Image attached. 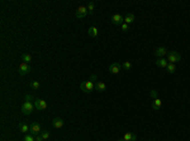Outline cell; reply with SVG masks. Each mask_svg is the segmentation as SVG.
<instances>
[{"label":"cell","instance_id":"6da1fadb","mask_svg":"<svg viewBox=\"0 0 190 141\" xmlns=\"http://www.w3.org/2000/svg\"><path fill=\"white\" fill-rule=\"evenodd\" d=\"M98 79V77H96L95 74H93L91 77H90L89 81H85V82H81L80 83V90L83 91L84 93H90L95 88V83L94 81H96Z\"/></svg>","mask_w":190,"mask_h":141},{"label":"cell","instance_id":"7a4b0ae2","mask_svg":"<svg viewBox=\"0 0 190 141\" xmlns=\"http://www.w3.org/2000/svg\"><path fill=\"white\" fill-rule=\"evenodd\" d=\"M181 61V54L177 51H171L167 53V62L169 63H177Z\"/></svg>","mask_w":190,"mask_h":141},{"label":"cell","instance_id":"3957f363","mask_svg":"<svg viewBox=\"0 0 190 141\" xmlns=\"http://www.w3.org/2000/svg\"><path fill=\"white\" fill-rule=\"evenodd\" d=\"M34 103L31 101H24V103L22 105V112L23 115H25V116H28V115H31L32 112H33L34 110Z\"/></svg>","mask_w":190,"mask_h":141},{"label":"cell","instance_id":"277c9868","mask_svg":"<svg viewBox=\"0 0 190 141\" xmlns=\"http://www.w3.org/2000/svg\"><path fill=\"white\" fill-rule=\"evenodd\" d=\"M33 103H34V107H36L38 111H45L46 108H47V102L42 98H34Z\"/></svg>","mask_w":190,"mask_h":141},{"label":"cell","instance_id":"5b68a950","mask_svg":"<svg viewBox=\"0 0 190 141\" xmlns=\"http://www.w3.org/2000/svg\"><path fill=\"white\" fill-rule=\"evenodd\" d=\"M87 9L85 5H80L77 9H76V13H75V16L77 18V19H83V18H85L87 15Z\"/></svg>","mask_w":190,"mask_h":141},{"label":"cell","instance_id":"8992f818","mask_svg":"<svg viewBox=\"0 0 190 141\" xmlns=\"http://www.w3.org/2000/svg\"><path fill=\"white\" fill-rule=\"evenodd\" d=\"M29 127H31V130H29V134L34 135V136H37V135H41L42 134V127H41V125H38L37 122H33L29 125Z\"/></svg>","mask_w":190,"mask_h":141},{"label":"cell","instance_id":"52a82bcc","mask_svg":"<svg viewBox=\"0 0 190 141\" xmlns=\"http://www.w3.org/2000/svg\"><path fill=\"white\" fill-rule=\"evenodd\" d=\"M31 70H32V68H31V66H29L28 63H24V62H22V63L19 64L18 72H19V74H20V76L27 74V73H29Z\"/></svg>","mask_w":190,"mask_h":141},{"label":"cell","instance_id":"ba28073f","mask_svg":"<svg viewBox=\"0 0 190 141\" xmlns=\"http://www.w3.org/2000/svg\"><path fill=\"white\" fill-rule=\"evenodd\" d=\"M122 69V64L118 63V62H113V63L109 64V72L112 74H118Z\"/></svg>","mask_w":190,"mask_h":141},{"label":"cell","instance_id":"9c48e42d","mask_svg":"<svg viewBox=\"0 0 190 141\" xmlns=\"http://www.w3.org/2000/svg\"><path fill=\"white\" fill-rule=\"evenodd\" d=\"M112 23L115 25H122L124 23V18L121 15V14H114L112 16Z\"/></svg>","mask_w":190,"mask_h":141},{"label":"cell","instance_id":"30bf717a","mask_svg":"<svg viewBox=\"0 0 190 141\" xmlns=\"http://www.w3.org/2000/svg\"><path fill=\"white\" fill-rule=\"evenodd\" d=\"M63 123H65V121H63L61 117H55V119L52 120V126H53L55 128H61L63 126Z\"/></svg>","mask_w":190,"mask_h":141},{"label":"cell","instance_id":"8fae6325","mask_svg":"<svg viewBox=\"0 0 190 141\" xmlns=\"http://www.w3.org/2000/svg\"><path fill=\"white\" fill-rule=\"evenodd\" d=\"M165 54H167V49H166L165 47H159V48L155 51V55H156L157 58H163Z\"/></svg>","mask_w":190,"mask_h":141},{"label":"cell","instance_id":"7c38bea8","mask_svg":"<svg viewBox=\"0 0 190 141\" xmlns=\"http://www.w3.org/2000/svg\"><path fill=\"white\" fill-rule=\"evenodd\" d=\"M105 90H107V84H105L103 81L95 82V91H98V92H104Z\"/></svg>","mask_w":190,"mask_h":141},{"label":"cell","instance_id":"4fadbf2b","mask_svg":"<svg viewBox=\"0 0 190 141\" xmlns=\"http://www.w3.org/2000/svg\"><path fill=\"white\" fill-rule=\"evenodd\" d=\"M123 139L125 141H137V135L133 134V132H131V131H128L123 135Z\"/></svg>","mask_w":190,"mask_h":141},{"label":"cell","instance_id":"5bb4252c","mask_svg":"<svg viewBox=\"0 0 190 141\" xmlns=\"http://www.w3.org/2000/svg\"><path fill=\"white\" fill-rule=\"evenodd\" d=\"M162 106V101L160 98H153V101H152V103H151V107L153 108V110H160V107Z\"/></svg>","mask_w":190,"mask_h":141},{"label":"cell","instance_id":"9a60e30c","mask_svg":"<svg viewBox=\"0 0 190 141\" xmlns=\"http://www.w3.org/2000/svg\"><path fill=\"white\" fill-rule=\"evenodd\" d=\"M87 34H89L90 37H93V38L98 37V34H99L98 28H96V26H91V28H89V29H87Z\"/></svg>","mask_w":190,"mask_h":141},{"label":"cell","instance_id":"2e32d148","mask_svg":"<svg viewBox=\"0 0 190 141\" xmlns=\"http://www.w3.org/2000/svg\"><path fill=\"white\" fill-rule=\"evenodd\" d=\"M156 64L159 67H161V68H166L167 64H169V62H167V59H165V58H159V59L156 61Z\"/></svg>","mask_w":190,"mask_h":141},{"label":"cell","instance_id":"e0dca14e","mask_svg":"<svg viewBox=\"0 0 190 141\" xmlns=\"http://www.w3.org/2000/svg\"><path fill=\"white\" fill-rule=\"evenodd\" d=\"M20 59H22L24 63H31L32 62V54H29V53H23L22 57H20Z\"/></svg>","mask_w":190,"mask_h":141},{"label":"cell","instance_id":"ac0fdd59","mask_svg":"<svg viewBox=\"0 0 190 141\" xmlns=\"http://www.w3.org/2000/svg\"><path fill=\"white\" fill-rule=\"evenodd\" d=\"M134 22V14H132V13H129V14H127V16L124 18V23L125 24H132V23Z\"/></svg>","mask_w":190,"mask_h":141},{"label":"cell","instance_id":"d6986e66","mask_svg":"<svg viewBox=\"0 0 190 141\" xmlns=\"http://www.w3.org/2000/svg\"><path fill=\"white\" fill-rule=\"evenodd\" d=\"M19 128H20V132H23V134H28L29 130H31V127L27 125V123H24V122H22L19 125Z\"/></svg>","mask_w":190,"mask_h":141},{"label":"cell","instance_id":"ffe728a7","mask_svg":"<svg viewBox=\"0 0 190 141\" xmlns=\"http://www.w3.org/2000/svg\"><path fill=\"white\" fill-rule=\"evenodd\" d=\"M86 9H87V13L89 14H93L95 10V4L94 3H89V4L86 5Z\"/></svg>","mask_w":190,"mask_h":141},{"label":"cell","instance_id":"44dd1931","mask_svg":"<svg viewBox=\"0 0 190 141\" xmlns=\"http://www.w3.org/2000/svg\"><path fill=\"white\" fill-rule=\"evenodd\" d=\"M166 69H167L169 73H175V70H176V66H175L174 63H169L167 67H166Z\"/></svg>","mask_w":190,"mask_h":141},{"label":"cell","instance_id":"7402d4cb","mask_svg":"<svg viewBox=\"0 0 190 141\" xmlns=\"http://www.w3.org/2000/svg\"><path fill=\"white\" fill-rule=\"evenodd\" d=\"M24 141H36V136H34V135H32V134H25Z\"/></svg>","mask_w":190,"mask_h":141},{"label":"cell","instance_id":"603a6c76","mask_svg":"<svg viewBox=\"0 0 190 141\" xmlns=\"http://www.w3.org/2000/svg\"><path fill=\"white\" fill-rule=\"evenodd\" d=\"M31 87L33 88V90H38V88L41 87V83L38 81H32L31 82Z\"/></svg>","mask_w":190,"mask_h":141},{"label":"cell","instance_id":"cb8c5ba5","mask_svg":"<svg viewBox=\"0 0 190 141\" xmlns=\"http://www.w3.org/2000/svg\"><path fill=\"white\" fill-rule=\"evenodd\" d=\"M122 67H123L124 69H131V68H132V63H131L129 61H125V62H123Z\"/></svg>","mask_w":190,"mask_h":141},{"label":"cell","instance_id":"d4e9b609","mask_svg":"<svg viewBox=\"0 0 190 141\" xmlns=\"http://www.w3.org/2000/svg\"><path fill=\"white\" fill-rule=\"evenodd\" d=\"M49 135H51V134H49L48 131H42V134H41V136L43 137V140H47L48 137H49Z\"/></svg>","mask_w":190,"mask_h":141},{"label":"cell","instance_id":"484cf974","mask_svg":"<svg viewBox=\"0 0 190 141\" xmlns=\"http://www.w3.org/2000/svg\"><path fill=\"white\" fill-rule=\"evenodd\" d=\"M24 101H34V98H33V96L32 95H25V97H24Z\"/></svg>","mask_w":190,"mask_h":141},{"label":"cell","instance_id":"4316f807","mask_svg":"<svg viewBox=\"0 0 190 141\" xmlns=\"http://www.w3.org/2000/svg\"><path fill=\"white\" fill-rule=\"evenodd\" d=\"M121 28H122V30H123V32H127L128 29H129V25L125 24V23H123V24L121 25Z\"/></svg>","mask_w":190,"mask_h":141},{"label":"cell","instance_id":"83f0119b","mask_svg":"<svg viewBox=\"0 0 190 141\" xmlns=\"http://www.w3.org/2000/svg\"><path fill=\"white\" fill-rule=\"evenodd\" d=\"M151 96L153 97V98H156V97H157V92H156L155 90H152V91H151Z\"/></svg>","mask_w":190,"mask_h":141},{"label":"cell","instance_id":"f1b7e54d","mask_svg":"<svg viewBox=\"0 0 190 141\" xmlns=\"http://www.w3.org/2000/svg\"><path fill=\"white\" fill-rule=\"evenodd\" d=\"M36 141H45V140H43V137L41 136V135H37V136H36Z\"/></svg>","mask_w":190,"mask_h":141},{"label":"cell","instance_id":"f546056e","mask_svg":"<svg viewBox=\"0 0 190 141\" xmlns=\"http://www.w3.org/2000/svg\"><path fill=\"white\" fill-rule=\"evenodd\" d=\"M118 141H125V140H124V139H123V137H122V139H119V140H118Z\"/></svg>","mask_w":190,"mask_h":141}]
</instances>
